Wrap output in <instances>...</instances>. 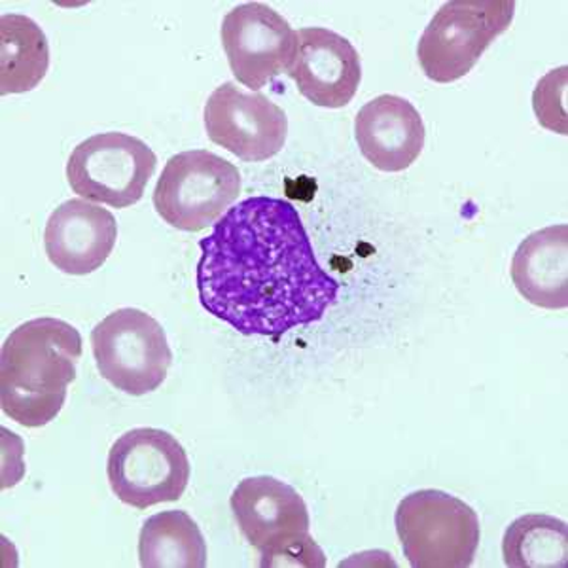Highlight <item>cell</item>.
<instances>
[{
  "label": "cell",
  "mask_w": 568,
  "mask_h": 568,
  "mask_svg": "<svg viewBox=\"0 0 568 568\" xmlns=\"http://www.w3.org/2000/svg\"><path fill=\"white\" fill-rule=\"evenodd\" d=\"M394 525L414 568H468L478 554V514L438 489L407 495L396 508Z\"/></svg>",
  "instance_id": "obj_3"
},
{
  "label": "cell",
  "mask_w": 568,
  "mask_h": 568,
  "mask_svg": "<svg viewBox=\"0 0 568 568\" xmlns=\"http://www.w3.org/2000/svg\"><path fill=\"white\" fill-rule=\"evenodd\" d=\"M203 118L209 139L243 162L272 160L288 135V118L278 104L233 82L213 91Z\"/></svg>",
  "instance_id": "obj_10"
},
{
  "label": "cell",
  "mask_w": 568,
  "mask_h": 568,
  "mask_svg": "<svg viewBox=\"0 0 568 568\" xmlns=\"http://www.w3.org/2000/svg\"><path fill=\"white\" fill-rule=\"evenodd\" d=\"M139 561L144 568H203L207 544L186 511H162L142 525Z\"/></svg>",
  "instance_id": "obj_17"
},
{
  "label": "cell",
  "mask_w": 568,
  "mask_h": 568,
  "mask_svg": "<svg viewBox=\"0 0 568 568\" xmlns=\"http://www.w3.org/2000/svg\"><path fill=\"white\" fill-rule=\"evenodd\" d=\"M158 158L146 142L110 131L80 142L67 163L72 192L95 203L128 209L142 200Z\"/></svg>",
  "instance_id": "obj_8"
},
{
  "label": "cell",
  "mask_w": 568,
  "mask_h": 568,
  "mask_svg": "<svg viewBox=\"0 0 568 568\" xmlns=\"http://www.w3.org/2000/svg\"><path fill=\"white\" fill-rule=\"evenodd\" d=\"M230 504L241 532L262 557L310 536V511L304 498L272 476L243 479Z\"/></svg>",
  "instance_id": "obj_11"
},
{
  "label": "cell",
  "mask_w": 568,
  "mask_h": 568,
  "mask_svg": "<svg viewBox=\"0 0 568 568\" xmlns=\"http://www.w3.org/2000/svg\"><path fill=\"white\" fill-rule=\"evenodd\" d=\"M260 567L324 568L326 567V557H324L323 549L318 548L317 542L310 535L300 542L273 551L272 556L262 557Z\"/></svg>",
  "instance_id": "obj_19"
},
{
  "label": "cell",
  "mask_w": 568,
  "mask_h": 568,
  "mask_svg": "<svg viewBox=\"0 0 568 568\" xmlns=\"http://www.w3.org/2000/svg\"><path fill=\"white\" fill-rule=\"evenodd\" d=\"M288 77L310 103L343 109L361 85V55L342 34L324 27H305L297 31L296 55Z\"/></svg>",
  "instance_id": "obj_12"
},
{
  "label": "cell",
  "mask_w": 568,
  "mask_h": 568,
  "mask_svg": "<svg viewBox=\"0 0 568 568\" xmlns=\"http://www.w3.org/2000/svg\"><path fill=\"white\" fill-rule=\"evenodd\" d=\"M511 0H452L439 8L420 37L417 55L426 78L452 84L476 67L485 50L508 31Z\"/></svg>",
  "instance_id": "obj_4"
},
{
  "label": "cell",
  "mask_w": 568,
  "mask_h": 568,
  "mask_svg": "<svg viewBox=\"0 0 568 568\" xmlns=\"http://www.w3.org/2000/svg\"><path fill=\"white\" fill-rule=\"evenodd\" d=\"M240 194V169L209 150H187L163 169L154 207L169 226L195 233L214 224Z\"/></svg>",
  "instance_id": "obj_7"
},
{
  "label": "cell",
  "mask_w": 568,
  "mask_h": 568,
  "mask_svg": "<svg viewBox=\"0 0 568 568\" xmlns=\"http://www.w3.org/2000/svg\"><path fill=\"white\" fill-rule=\"evenodd\" d=\"M82 336L59 318L27 321L0 353V406L18 425L40 428L58 419L77 379Z\"/></svg>",
  "instance_id": "obj_2"
},
{
  "label": "cell",
  "mask_w": 568,
  "mask_h": 568,
  "mask_svg": "<svg viewBox=\"0 0 568 568\" xmlns=\"http://www.w3.org/2000/svg\"><path fill=\"white\" fill-rule=\"evenodd\" d=\"M200 248L201 305L243 336L278 339L317 323L337 302L339 284L315 258L291 201H240L216 220Z\"/></svg>",
  "instance_id": "obj_1"
},
{
  "label": "cell",
  "mask_w": 568,
  "mask_h": 568,
  "mask_svg": "<svg viewBox=\"0 0 568 568\" xmlns=\"http://www.w3.org/2000/svg\"><path fill=\"white\" fill-rule=\"evenodd\" d=\"M181 442L160 428H133L112 444L106 460L110 489L136 510L176 503L190 481Z\"/></svg>",
  "instance_id": "obj_6"
},
{
  "label": "cell",
  "mask_w": 568,
  "mask_h": 568,
  "mask_svg": "<svg viewBox=\"0 0 568 568\" xmlns=\"http://www.w3.org/2000/svg\"><path fill=\"white\" fill-rule=\"evenodd\" d=\"M355 136L362 155L375 169L400 173L412 168L425 149V123L407 99L385 93L358 110Z\"/></svg>",
  "instance_id": "obj_14"
},
{
  "label": "cell",
  "mask_w": 568,
  "mask_h": 568,
  "mask_svg": "<svg viewBox=\"0 0 568 568\" xmlns=\"http://www.w3.org/2000/svg\"><path fill=\"white\" fill-rule=\"evenodd\" d=\"M503 556L511 568H567V524L544 514L517 517L504 532Z\"/></svg>",
  "instance_id": "obj_18"
},
{
  "label": "cell",
  "mask_w": 568,
  "mask_h": 568,
  "mask_svg": "<svg viewBox=\"0 0 568 568\" xmlns=\"http://www.w3.org/2000/svg\"><path fill=\"white\" fill-rule=\"evenodd\" d=\"M116 240L114 214L85 200L65 201L45 224L48 260L67 275H90L101 270Z\"/></svg>",
  "instance_id": "obj_13"
},
{
  "label": "cell",
  "mask_w": 568,
  "mask_h": 568,
  "mask_svg": "<svg viewBox=\"0 0 568 568\" xmlns=\"http://www.w3.org/2000/svg\"><path fill=\"white\" fill-rule=\"evenodd\" d=\"M50 45L44 31L21 13L0 20V95L27 93L44 80Z\"/></svg>",
  "instance_id": "obj_16"
},
{
  "label": "cell",
  "mask_w": 568,
  "mask_h": 568,
  "mask_svg": "<svg viewBox=\"0 0 568 568\" xmlns=\"http://www.w3.org/2000/svg\"><path fill=\"white\" fill-rule=\"evenodd\" d=\"M220 34L233 77L252 91L288 71L296 55L297 31L262 2L233 8L222 21Z\"/></svg>",
  "instance_id": "obj_9"
},
{
  "label": "cell",
  "mask_w": 568,
  "mask_h": 568,
  "mask_svg": "<svg viewBox=\"0 0 568 568\" xmlns=\"http://www.w3.org/2000/svg\"><path fill=\"white\" fill-rule=\"evenodd\" d=\"M91 349L103 379L130 396L158 390L173 364L162 324L135 307L114 311L91 329Z\"/></svg>",
  "instance_id": "obj_5"
},
{
  "label": "cell",
  "mask_w": 568,
  "mask_h": 568,
  "mask_svg": "<svg viewBox=\"0 0 568 568\" xmlns=\"http://www.w3.org/2000/svg\"><path fill=\"white\" fill-rule=\"evenodd\" d=\"M517 292L536 307L565 310L568 305V227H544L517 246L511 260Z\"/></svg>",
  "instance_id": "obj_15"
}]
</instances>
